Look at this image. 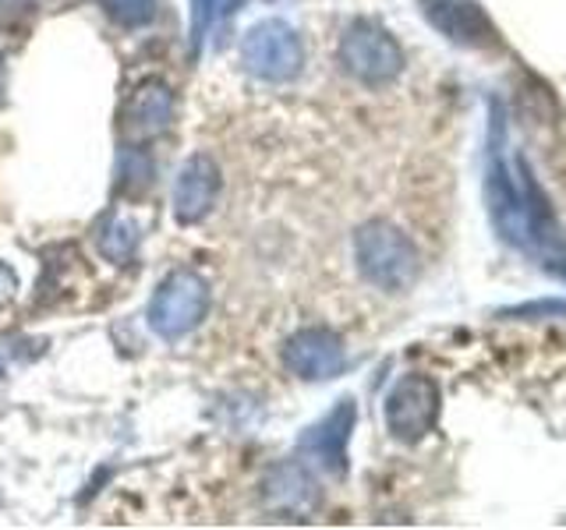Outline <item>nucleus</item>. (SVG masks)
Segmentation results:
<instances>
[{
	"label": "nucleus",
	"mask_w": 566,
	"mask_h": 530,
	"mask_svg": "<svg viewBox=\"0 0 566 530\" xmlns=\"http://www.w3.org/2000/svg\"><path fill=\"white\" fill-rule=\"evenodd\" d=\"M354 421H358V406H354V400H340L323 421H315L312 428L297 438L301 456L315 459V464L333 477H344L347 474V442L354 432Z\"/></svg>",
	"instance_id": "obj_7"
},
{
	"label": "nucleus",
	"mask_w": 566,
	"mask_h": 530,
	"mask_svg": "<svg viewBox=\"0 0 566 530\" xmlns=\"http://www.w3.org/2000/svg\"><path fill=\"white\" fill-rule=\"evenodd\" d=\"M340 64L361 85H389L403 71V50L382 25L358 18L340 35Z\"/></svg>",
	"instance_id": "obj_3"
},
{
	"label": "nucleus",
	"mask_w": 566,
	"mask_h": 530,
	"mask_svg": "<svg viewBox=\"0 0 566 530\" xmlns=\"http://www.w3.org/2000/svg\"><path fill=\"white\" fill-rule=\"evenodd\" d=\"M35 11V0H0V32H18Z\"/></svg>",
	"instance_id": "obj_16"
},
{
	"label": "nucleus",
	"mask_w": 566,
	"mask_h": 530,
	"mask_svg": "<svg viewBox=\"0 0 566 530\" xmlns=\"http://www.w3.org/2000/svg\"><path fill=\"white\" fill-rule=\"evenodd\" d=\"M283 368L305 382H326L336 379L347 368L344 340L326 326L297 329L287 343H283Z\"/></svg>",
	"instance_id": "obj_6"
},
{
	"label": "nucleus",
	"mask_w": 566,
	"mask_h": 530,
	"mask_svg": "<svg viewBox=\"0 0 566 530\" xmlns=\"http://www.w3.org/2000/svg\"><path fill=\"white\" fill-rule=\"evenodd\" d=\"M354 262L361 276L386 294H400L418 279V247L400 226L368 220L354 234Z\"/></svg>",
	"instance_id": "obj_1"
},
{
	"label": "nucleus",
	"mask_w": 566,
	"mask_h": 530,
	"mask_svg": "<svg viewBox=\"0 0 566 530\" xmlns=\"http://www.w3.org/2000/svg\"><path fill=\"white\" fill-rule=\"evenodd\" d=\"M220 194V170L206 152H195L191 159H185V167L177 170L174 181V216L181 226H195L202 223L212 205H217Z\"/></svg>",
	"instance_id": "obj_8"
},
{
	"label": "nucleus",
	"mask_w": 566,
	"mask_h": 530,
	"mask_svg": "<svg viewBox=\"0 0 566 530\" xmlns=\"http://www.w3.org/2000/svg\"><path fill=\"white\" fill-rule=\"evenodd\" d=\"M265 506L276 512H291V517H305L318 506V485L315 477L308 474V467L301 464H280L270 477H265Z\"/></svg>",
	"instance_id": "obj_11"
},
{
	"label": "nucleus",
	"mask_w": 566,
	"mask_h": 530,
	"mask_svg": "<svg viewBox=\"0 0 566 530\" xmlns=\"http://www.w3.org/2000/svg\"><path fill=\"white\" fill-rule=\"evenodd\" d=\"M241 61L262 82H291L301 75L305 46H301L294 25H287L283 18H265V22L244 32Z\"/></svg>",
	"instance_id": "obj_4"
},
{
	"label": "nucleus",
	"mask_w": 566,
	"mask_h": 530,
	"mask_svg": "<svg viewBox=\"0 0 566 530\" xmlns=\"http://www.w3.org/2000/svg\"><path fill=\"white\" fill-rule=\"evenodd\" d=\"M153 184V159L146 149L138 146H128L120 152L117 159V188L124 194H132V199H138V194H146Z\"/></svg>",
	"instance_id": "obj_12"
},
{
	"label": "nucleus",
	"mask_w": 566,
	"mask_h": 530,
	"mask_svg": "<svg viewBox=\"0 0 566 530\" xmlns=\"http://www.w3.org/2000/svg\"><path fill=\"white\" fill-rule=\"evenodd\" d=\"M124 131L135 141H146L153 135H159L174 120V93L159 82V78H149L142 82L135 93L124 103Z\"/></svg>",
	"instance_id": "obj_10"
},
{
	"label": "nucleus",
	"mask_w": 566,
	"mask_h": 530,
	"mask_svg": "<svg viewBox=\"0 0 566 530\" xmlns=\"http://www.w3.org/2000/svg\"><path fill=\"white\" fill-rule=\"evenodd\" d=\"M217 11H220V0H191V53L195 57H199L209 29L217 25Z\"/></svg>",
	"instance_id": "obj_15"
},
{
	"label": "nucleus",
	"mask_w": 566,
	"mask_h": 530,
	"mask_svg": "<svg viewBox=\"0 0 566 530\" xmlns=\"http://www.w3.org/2000/svg\"><path fill=\"white\" fill-rule=\"evenodd\" d=\"M135 244H138L135 226L128 220H117L114 212H111L106 223H103V230H99V252L111 262H124L135 252Z\"/></svg>",
	"instance_id": "obj_13"
},
{
	"label": "nucleus",
	"mask_w": 566,
	"mask_h": 530,
	"mask_svg": "<svg viewBox=\"0 0 566 530\" xmlns=\"http://www.w3.org/2000/svg\"><path fill=\"white\" fill-rule=\"evenodd\" d=\"M439 406H442L439 385L429 375H403L394 389H389L386 406H382L386 432L397 442L415 446V442H421L436 428Z\"/></svg>",
	"instance_id": "obj_5"
},
{
	"label": "nucleus",
	"mask_w": 566,
	"mask_h": 530,
	"mask_svg": "<svg viewBox=\"0 0 566 530\" xmlns=\"http://www.w3.org/2000/svg\"><path fill=\"white\" fill-rule=\"evenodd\" d=\"M209 283L199 273L177 269L159 283L149 300V329L159 340H181V336L202 326V318L209 315Z\"/></svg>",
	"instance_id": "obj_2"
},
{
	"label": "nucleus",
	"mask_w": 566,
	"mask_h": 530,
	"mask_svg": "<svg viewBox=\"0 0 566 530\" xmlns=\"http://www.w3.org/2000/svg\"><path fill=\"white\" fill-rule=\"evenodd\" d=\"M14 297H18V273L8 262H0V308L11 305Z\"/></svg>",
	"instance_id": "obj_17"
},
{
	"label": "nucleus",
	"mask_w": 566,
	"mask_h": 530,
	"mask_svg": "<svg viewBox=\"0 0 566 530\" xmlns=\"http://www.w3.org/2000/svg\"><path fill=\"white\" fill-rule=\"evenodd\" d=\"M538 311H556V315H566V305H553V300H542V305H524V308H513V315H538Z\"/></svg>",
	"instance_id": "obj_18"
},
{
	"label": "nucleus",
	"mask_w": 566,
	"mask_h": 530,
	"mask_svg": "<svg viewBox=\"0 0 566 530\" xmlns=\"http://www.w3.org/2000/svg\"><path fill=\"white\" fill-rule=\"evenodd\" d=\"M99 8L120 29H142L156 18L159 0H99Z\"/></svg>",
	"instance_id": "obj_14"
},
{
	"label": "nucleus",
	"mask_w": 566,
	"mask_h": 530,
	"mask_svg": "<svg viewBox=\"0 0 566 530\" xmlns=\"http://www.w3.org/2000/svg\"><path fill=\"white\" fill-rule=\"evenodd\" d=\"M421 11L447 40L460 46L471 50L500 46V32L489 22V14L478 4H471V0H421Z\"/></svg>",
	"instance_id": "obj_9"
},
{
	"label": "nucleus",
	"mask_w": 566,
	"mask_h": 530,
	"mask_svg": "<svg viewBox=\"0 0 566 530\" xmlns=\"http://www.w3.org/2000/svg\"><path fill=\"white\" fill-rule=\"evenodd\" d=\"M0 379H4V361H0Z\"/></svg>",
	"instance_id": "obj_19"
}]
</instances>
